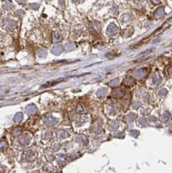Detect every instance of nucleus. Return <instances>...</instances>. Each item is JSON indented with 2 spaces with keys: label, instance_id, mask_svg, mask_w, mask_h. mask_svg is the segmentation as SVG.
Instances as JSON below:
<instances>
[{
  "label": "nucleus",
  "instance_id": "obj_1",
  "mask_svg": "<svg viewBox=\"0 0 172 173\" xmlns=\"http://www.w3.org/2000/svg\"><path fill=\"white\" fill-rule=\"evenodd\" d=\"M172 25V17L170 19H169L168 20L166 21V22L164 23V24H163L161 26V27H160L159 28H158L156 30L155 32H153L152 35H150V36L148 37V38H146V39H144V40L142 41V42H144V41H146H146L150 40L152 39L153 38H154V37L157 36H159V35H161V33H164L166 30L169 29V28Z\"/></svg>",
  "mask_w": 172,
  "mask_h": 173
},
{
  "label": "nucleus",
  "instance_id": "obj_2",
  "mask_svg": "<svg viewBox=\"0 0 172 173\" xmlns=\"http://www.w3.org/2000/svg\"><path fill=\"white\" fill-rule=\"evenodd\" d=\"M15 25H16V23L14 22V21L10 19H7L4 22V27L5 29L9 30V31L13 29L15 27Z\"/></svg>",
  "mask_w": 172,
  "mask_h": 173
},
{
  "label": "nucleus",
  "instance_id": "obj_3",
  "mask_svg": "<svg viewBox=\"0 0 172 173\" xmlns=\"http://www.w3.org/2000/svg\"><path fill=\"white\" fill-rule=\"evenodd\" d=\"M30 141V138L29 136L27 135H23V136H21L20 139V143L21 145H27L29 143Z\"/></svg>",
  "mask_w": 172,
  "mask_h": 173
},
{
  "label": "nucleus",
  "instance_id": "obj_4",
  "mask_svg": "<svg viewBox=\"0 0 172 173\" xmlns=\"http://www.w3.org/2000/svg\"><path fill=\"white\" fill-rule=\"evenodd\" d=\"M63 51V47L61 46L59 44L55 45L52 47V49H51V51L53 54L54 55H58L60 54L61 53V52Z\"/></svg>",
  "mask_w": 172,
  "mask_h": 173
},
{
  "label": "nucleus",
  "instance_id": "obj_5",
  "mask_svg": "<svg viewBox=\"0 0 172 173\" xmlns=\"http://www.w3.org/2000/svg\"><path fill=\"white\" fill-rule=\"evenodd\" d=\"M25 110H26L28 114H34L37 112L38 108L35 105L30 104L26 107Z\"/></svg>",
  "mask_w": 172,
  "mask_h": 173
},
{
  "label": "nucleus",
  "instance_id": "obj_6",
  "mask_svg": "<svg viewBox=\"0 0 172 173\" xmlns=\"http://www.w3.org/2000/svg\"><path fill=\"white\" fill-rule=\"evenodd\" d=\"M44 123L47 126L51 127V126L54 125L56 123V120L55 118L51 116V117H49L46 118V119H45Z\"/></svg>",
  "mask_w": 172,
  "mask_h": 173
},
{
  "label": "nucleus",
  "instance_id": "obj_7",
  "mask_svg": "<svg viewBox=\"0 0 172 173\" xmlns=\"http://www.w3.org/2000/svg\"><path fill=\"white\" fill-rule=\"evenodd\" d=\"M23 115L22 113H21V112L17 113L15 115L14 118V121L17 122V123H19V122L21 121L23 119Z\"/></svg>",
  "mask_w": 172,
  "mask_h": 173
},
{
  "label": "nucleus",
  "instance_id": "obj_8",
  "mask_svg": "<svg viewBox=\"0 0 172 173\" xmlns=\"http://www.w3.org/2000/svg\"><path fill=\"white\" fill-rule=\"evenodd\" d=\"M7 143L5 141H2L0 143V150L3 151L4 150L7 149Z\"/></svg>",
  "mask_w": 172,
  "mask_h": 173
},
{
  "label": "nucleus",
  "instance_id": "obj_9",
  "mask_svg": "<svg viewBox=\"0 0 172 173\" xmlns=\"http://www.w3.org/2000/svg\"><path fill=\"white\" fill-rule=\"evenodd\" d=\"M64 134H65L64 131H59L58 132L57 136L59 138H65V136H66V135H64Z\"/></svg>",
  "mask_w": 172,
  "mask_h": 173
},
{
  "label": "nucleus",
  "instance_id": "obj_10",
  "mask_svg": "<svg viewBox=\"0 0 172 173\" xmlns=\"http://www.w3.org/2000/svg\"><path fill=\"white\" fill-rule=\"evenodd\" d=\"M46 54H47V51H45V50H41V51H40L39 52L38 55H39L40 57L42 58V57H45L46 56Z\"/></svg>",
  "mask_w": 172,
  "mask_h": 173
},
{
  "label": "nucleus",
  "instance_id": "obj_11",
  "mask_svg": "<svg viewBox=\"0 0 172 173\" xmlns=\"http://www.w3.org/2000/svg\"><path fill=\"white\" fill-rule=\"evenodd\" d=\"M4 8L7 9V11H10V10L13 9H14V6L12 5V4H7L5 6H4Z\"/></svg>",
  "mask_w": 172,
  "mask_h": 173
},
{
  "label": "nucleus",
  "instance_id": "obj_12",
  "mask_svg": "<svg viewBox=\"0 0 172 173\" xmlns=\"http://www.w3.org/2000/svg\"><path fill=\"white\" fill-rule=\"evenodd\" d=\"M72 46V44H67L66 46H65V49L67 50V51H69V49H71Z\"/></svg>",
  "mask_w": 172,
  "mask_h": 173
},
{
  "label": "nucleus",
  "instance_id": "obj_13",
  "mask_svg": "<svg viewBox=\"0 0 172 173\" xmlns=\"http://www.w3.org/2000/svg\"><path fill=\"white\" fill-rule=\"evenodd\" d=\"M0 16H1V11H0Z\"/></svg>",
  "mask_w": 172,
  "mask_h": 173
}]
</instances>
